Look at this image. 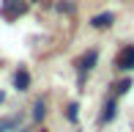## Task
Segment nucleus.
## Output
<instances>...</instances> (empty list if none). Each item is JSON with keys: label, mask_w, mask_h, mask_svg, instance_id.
<instances>
[{"label": "nucleus", "mask_w": 134, "mask_h": 132, "mask_svg": "<svg viewBox=\"0 0 134 132\" xmlns=\"http://www.w3.org/2000/svg\"><path fill=\"white\" fill-rule=\"evenodd\" d=\"M27 11V3L25 0H3V17L14 19V17H22Z\"/></svg>", "instance_id": "nucleus-1"}, {"label": "nucleus", "mask_w": 134, "mask_h": 132, "mask_svg": "<svg viewBox=\"0 0 134 132\" xmlns=\"http://www.w3.org/2000/svg\"><path fill=\"white\" fill-rule=\"evenodd\" d=\"M115 66H118V69H134V47H126V50L115 58Z\"/></svg>", "instance_id": "nucleus-2"}, {"label": "nucleus", "mask_w": 134, "mask_h": 132, "mask_svg": "<svg viewBox=\"0 0 134 132\" xmlns=\"http://www.w3.org/2000/svg\"><path fill=\"white\" fill-rule=\"evenodd\" d=\"M96 58H99V52H96V50H90V52H85V55L80 58V63H77V66H80V72H82V74H85V72H88V69H93V63H96Z\"/></svg>", "instance_id": "nucleus-3"}, {"label": "nucleus", "mask_w": 134, "mask_h": 132, "mask_svg": "<svg viewBox=\"0 0 134 132\" xmlns=\"http://www.w3.org/2000/svg\"><path fill=\"white\" fill-rule=\"evenodd\" d=\"M27 85H30V74L25 69H19L14 74V88H19V91H27Z\"/></svg>", "instance_id": "nucleus-4"}, {"label": "nucleus", "mask_w": 134, "mask_h": 132, "mask_svg": "<svg viewBox=\"0 0 134 132\" xmlns=\"http://www.w3.org/2000/svg\"><path fill=\"white\" fill-rule=\"evenodd\" d=\"M112 22H115L112 14H99V17H93V19H90V25H93V28H109Z\"/></svg>", "instance_id": "nucleus-5"}, {"label": "nucleus", "mask_w": 134, "mask_h": 132, "mask_svg": "<svg viewBox=\"0 0 134 132\" xmlns=\"http://www.w3.org/2000/svg\"><path fill=\"white\" fill-rule=\"evenodd\" d=\"M115 118V99H109L104 105V116H101V121H112Z\"/></svg>", "instance_id": "nucleus-6"}, {"label": "nucleus", "mask_w": 134, "mask_h": 132, "mask_svg": "<svg viewBox=\"0 0 134 132\" xmlns=\"http://www.w3.org/2000/svg\"><path fill=\"white\" fill-rule=\"evenodd\" d=\"M16 124H19V116H14V118H5V121H0V132H5V129L16 127Z\"/></svg>", "instance_id": "nucleus-7"}, {"label": "nucleus", "mask_w": 134, "mask_h": 132, "mask_svg": "<svg viewBox=\"0 0 134 132\" xmlns=\"http://www.w3.org/2000/svg\"><path fill=\"white\" fill-rule=\"evenodd\" d=\"M33 118H36V121H41V118H44V102H36V107H33Z\"/></svg>", "instance_id": "nucleus-8"}, {"label": "nucleus", "mask_w": 134, "mask_h": 132, "mask_svg": "<svg viewBox=\"0 0 134 132\" xmlns=\"http://www.w3.org/2000/svg\"><path fill=\"white\" fill-rule=\"evenodd\" d=\"M129 88H131V80H120L118 85H115V94H126Z\"/></svg>", "instance_id": "nucleus-9"}, {"label": "nucleus", "mask_w": 134, "mask_h": 132, "mask_svg": "<svg viewBox=\"0 0 134 132\" xmlns=\"http://www.w3.org/2000/svg\"><path fill=\"white\" fill-rule=\"evenodd\" d=\"M77 110H80L77 105H69V118H71V121H77Z\"/></svg>", "instance_id": "nucleus-10"}]
</instances>
